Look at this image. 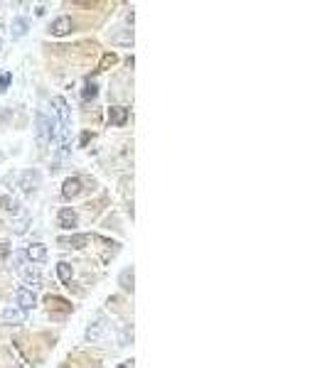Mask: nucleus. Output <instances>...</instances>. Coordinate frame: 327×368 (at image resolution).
<instances>
[{
  "mask_svg": "<svg viewBox=\"0 0 327 368\" xmlns=\"http://www.w3.org/2000/svg\"><path fill=\"white\" fill-rule=\"evenodd\" d=\"M10 81H13V74L10 71H0V91H5L10 86Z\"/></svg>",
  "mask_w": 327,
  "mask_h": 368,
  "instance_id": "nucleus-20",
  "label": "nucleus"
},
{
  "mask_svg": "<svg viewBox=\"0 0 327 368\" xmlns=\"http://www.w3.org/2000/svg\"><path fill=\"white\" fill-rule=\"evenodd\" d=\"M81 189H84V184L79 177H69V179H64V187H62V194L67 199H74L81 194Z\"/></svg>",
  "mask_w": 327,
  "mask_h": 368,
  "instance_id": "nucleus-6",
  "label": "nucleus"
},
{
  "mask_svg": "<svg viewBox=\"0 0 327 368\" xmlns=\"http://www.w3.org/2000/svg\"><path fill=\"white\" fill-rule=\"evenodd\" d=\"M35 123H37V140H40V145H47L54 138V120L47 118L44 113H37L35 115Z\"/></svg>",
  "mask_w": 327,
  "mask_h": 368,
  "instance_id": "nucleus-1",
  "label": "nucleus"
},
{
  "mask_svg": "<svg viewBox=\"0 0 327 368\" xmlns=\"http://www.w3.org/2000/svg\"><path fill=\"white\" fill-rule=\"evenodd\" d=\"M57 221H59V226L67 228V231H74V228L79 226V216H76V211H74V209H69V206L59 209Z\"/></svg>",
  "mask_w": 327,
  "mask_h": 368,
  "instance_id": "nucleus-2",
  "label": "nucleus"
},
{
  "mask_svg": "<svg viewBox=\"0 0 327 368\" xmlns=\"http://www.w3.org/2000/svg\"><path fill=\"white\" fill-rule=\"evenodd\" d=\"M47 304H49V307H57V310H62V312L71 310L69 302H67V299H59V297H47Z\"/></svg>",
  "mask_w": 327,
  "mask_h": 368,
  "instance_id": "nucleus-16",
  "label": "nucleus"
},
{
  "mask_svg": "<svg viewBox=\"0 0 327 368\" xmlns=\"http://www.w3.org/2000/svg\"><path fill=\"white\" fill-rule=\"evenodd\" d=\"M42 182V177H40V172L37 170H28L22 172V177H20V187H22V192H35L37 187Z\"/></svg>",
  "mask_w": 327,
  "mask_h": 368,
  "instance_id": "nucleus-3",
  "label": "nucleus"
},
{
  "mask_svg": "<svg viewBox=\"0 0 327 368\" xmlns=\"http://www.w3.org/2000/svg\"><path fill=\"white\" fill-rule=\"evenodd\" d=\"M20 272L25 275V280H28V283L40 285V272H37V270H20Z\"/></svg>",
  "mask_w": 327,
  "mask_h": 368,
  "instance_id": "nucleus-19",
  "label": "nucleus"
},
{
  "mask_svg": "<svg viewBox=\"0 0 327 368\" xmlns=\"http://www.w3.org/2000/svg\"><path fill=\"white\" fill-rule=\"evenodd\" d=\"M71 272H74V270H71L69 263H59V265H57V275H59V280H62V283H69Z\"/></svg>",
  "mask_w": 327,
  "mask_h": 368,
  "instance_id": "nucleus-14",
  "label": "nucleus"
},
{
  "mask_svg": "<svg viewBox=\"0 0 327 368\" xmlns=\"http://www.w3.org/2000/svg\"><path fill=\"white\" fill-rule=\"evenodd\" d=\"M96 84H86V88H84V99L89 101V99H96Z\"/></svg>",
  "mask_w": 327,
  "mask_h": 368,
  "instance_id": "nucleus-21",
  "label": "nucleus"
},
{
  "mask_svg": "<svg viewBox=\"0 0 327 368\" xmlns=\"http://www.w3.org/2000/svg\"><path fill=\"white\" fill-rule=\"evenodd\" d=\"M121 285H123L126 290H133V268L121 272Z\"/></svg>",
  "mask_w": 327,
  "mask_h": 368,
  "instance_id": "nucleus-17",
  "label": "nucleus"
},
{
  "mask_svg": "<svg viewBox=\"0 0 327 368\" xmlns=\"http://www.w3.org/2000/svg\"><path fill=\"white\" fill-rule=\"evenodd\" d=\"M25 32H28V20L25 17H15L13 20V37H25Z\"/></svg>",
  "mask_w": 327,
  "mask_h": 368,
  "instance_id": "nucleus-13",
  "label": "nucleus"
},
{
  "mask_svg": "<svg viewBox=\"0 0 327 368\" xmlns=\"http://www.w3.org/2000/svg\"><path fill=\"white\" fill-rule=\"evenodd\" d=\"M111 40H114L116 44H133V32L126 29V35H114Z\"/></svg>",
  "mask_w": 327,
  "mask_h": 368,
  "instance_id": "nucleus-18",
  "label": "nucleus"
},
{
  "mask_svg": "<svg viewBox=\"0 0 327 368\" xmlns=\"http://www.w3.org/2000/svg\"><path fill=\"white\" fill-rule=\"evenodd\" d=\"M116 62V54H103V59H101V64H99V71H103L108 64H114Z\"/></svg>",
  "mask_w": 327,
  "mask_h": 368,
  "instance_id": "nucleus-22",
  "label": "nucleus"
},
{
  "mask_svg": "<svg viewBox=\"0 0 327 368\" xmlns=\"http://www.w3.org/2000/svg\"><path fill=\"white\" fill-rule=\"evenodd\" d=\"M0 319L5 324H22L25 322V312L20 310V307H5L3 314H0Z\"/></svg>",
  "mask_w": 327,
  "mask_h": 368,
  "instance_id": "nucleus-7",
  "label": "nucleus"
},
{
  "mask_svg": "<svg viewBox=\"0 0 327 368\" xmlns=\"http://www.w3.org/2000/svg\"><path fill=\"white\" fill-rule=\"evenodd\" d=\"M91 241V236H86V233H79V236H69V238H59V246H64V248H84L89 246Z\"/></svg>",
  "mask_w": 327,
  "mask_h": 368,
  "instance_id": "nucleus-8",
  "label": "nucleus"
},
{
  "mask_svg": "<svg viewBox=\"0 0 327 368\" xmlns=\"http://www.w3.org/2000/svg\"><path fill=\"white\" fill-rule=\"evenodd\" d=\"M0 204H3V209H8V211H20L17 199L8 194V187H5V184H0Z\"/></svg>",
  "mask_w": 327,
  "mask_h": 368,
  "instance_id": "nucleus-10",
  "label": "nucleus"
},
{
  "mask_svg": "<svg viewBox=\"0 0 327 368\" xmlns=\"http://www.w3.org/2000/svg\"><path fill=\"white\" fill-rule=\"evenodd\" d=\"M116 368H130V361L128 363H121V366H116Z\"/></svg>",
  "mask_w": 327,
  "mask_h": 368,
  "instance_id": "nucleus-23",
  "label": "nucleus"
},
{
  "mask_svg": "<svg viewBox=\"0 0 327 368\" xmlns=\"http://www.w3.org/2000/svg\"><path fill=\"white\" fill-rule=\"evenodd\" d=\"M69 29H71V20H69V17H57V20L52 22V35H57V37L67 35Z\"/></svg>",
  "mask_w": 327,
  "mask_h": 368,
  "instance_id": "nucleus-12",
  "label": "nucleus"
},
{
  "mask_svg": "<svg viewBox=\"0 0 327 368\" xmlns=\"http://www.w3.org/2000/svg\"><path fill=\"white\" fill-rule=\"evenodd\" d=\"M101 331H103V324H101V322L91 324L89 329H86V339H89V341H96V339L101 336Z\"/></svg>",
  "mask_w": 327,
  "mask_h": 368,
  "instance_id": "nucleus-15",
  "label": "nucleus"
},
{
  "mask_svg": "<svg viewBox=\"0 0 327 368\" xmlns=\"http://www.w3.org/2000/svg\"><path fill=\"white\" fill-rule=\"evenodd\" d=\"M108 120H111L114 126H123V123L128 120V108H123V106L108 108Z\"/></svg>",
  "mask_w": 327,
  "mask_h": 368,
  "instance_id": "nucleus-11",
  "label": "nucleus"
},
{
  "mask_svg": "<svg viewBox=\"0 0 327 368\" xmlns=\"http://www.w3.org/2000/svg\"><path fill=\"white\" fill-rule=\"evenodd\" d=\"M37 304V299H35V292L32 290H28V287H20L17 290V307L22 312H28V310H32Z\"/></svg>",
  "mask_w": 327,
  "mask_h": 368,
  "instance_id": "nucleus-5",
  "label": "nucleus"
},
{
  "mask_svg": "<svg viewBox=\"0 0 327 368\" xmlns=\"http://www.w3.org/2000/svg\"><path fill=\"white\" fill-rule=\"evenodd\" d=\"M25 258H30L32 263H42L44 258H47V246H42V243H32V246H28Z\"/></svg>",
  "mask_w": 327,
  "mask_h": 368,
  "instance_id": "nucleus-9",
  "label": "nucleus"
},
{
  "mask_svg": "<svg viewBox=\"0 0 327 368\" xmlns=\"http://www.w3.org/2000/svg\"><path fill=\"white\" fill-rule=\"evenodd\" d=\"M54 106H57L59 120H62V130H64V133H69V128H71V115H69V106H67V101L62 99V96H57V99H54Z\"/></svg>",
  "mask_w": 327,
  "mask_h": 368,
  "instance_id": "nucleus-4",
  "label": "nucleus"
}]
</instances>
